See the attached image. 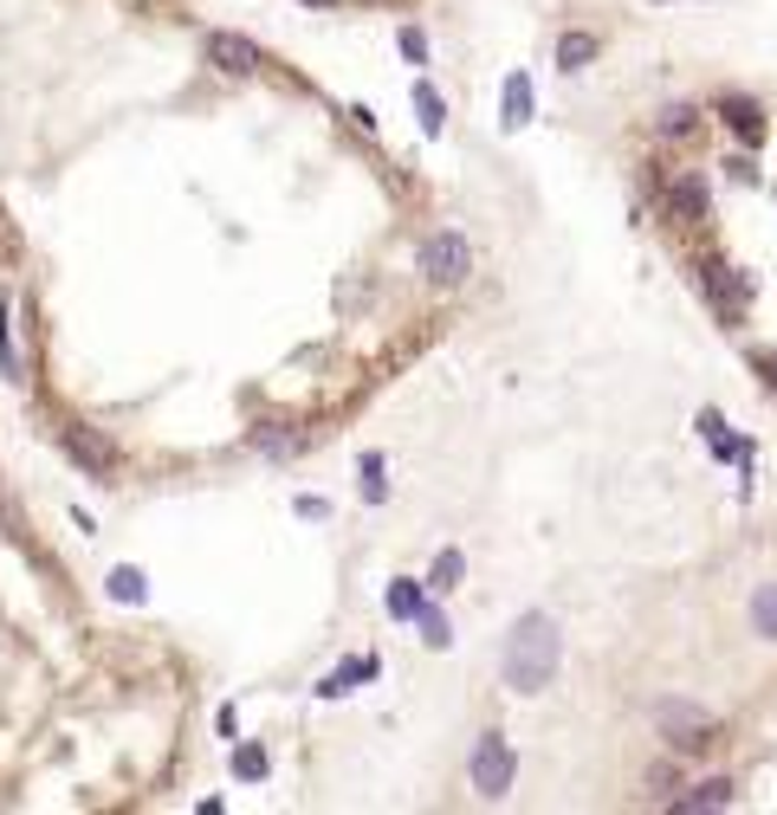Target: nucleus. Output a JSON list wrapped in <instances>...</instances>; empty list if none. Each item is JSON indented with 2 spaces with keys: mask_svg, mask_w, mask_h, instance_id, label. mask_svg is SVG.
Segmentation results:
<instances>
[{
  "mask_svg": "<svg viewBox=\"0 0 777 815\" xmlns=\"http://www.w3.org/2000/svg\"><path fill=\"white\" fill-rule=\"evenodd\" d=\"M564 661V634L551 615H525L512 634H505V686L512 692H545L551 674Z\"/></svg>",
  "mask_w": 777,
  "mask_h": 815,
  "instance_id": "obj_1",
  "label": "nucleus"
},
{
  "mask_svg": "<svg viewBox=\"0 0 777 815\" xmlns=\"http://www.w3.org/2000/svg\"><path fill=\"white\" fill-rule=\"evenodd\" d=\"M654 725L667 732L674 750H707L712 745V712L687 705V699H661V705H654Z\"/></svg>",
  "mask_w": 777,
  "mask_h": 815,
  "instance_id": "obj_2",
  "label": "nucleus"
},
{
  "mask_svg": "<svg viewBox=\"0 0 777 815\" xmlns=\"http://www.w3.org/2000/svg\"><path fill=\"white\" fill-rule=\"evenodd\" d=\"M512 777H518V757H512V745H505L499 732H487V738L473 745V790H480L487 803H499V796L512 790Z\"/></svg>",
  "mask_w": 777,
  "mask_h": 815,
  "instance_id": "obj_3",
  "label": "nucleus"
},
{
  "mask_svg": "<svg viewBox=\"0 0 777 815\" xmlns=\"http://www.w3.org/2000/svg\"><path fill=\"white\" fill-rule=\"evenodd\" d=\"M415 260H422V272L434 285H460L473 272V246H467V233H427Z\"/></svg>",
  "mask_w": 777,
  "mask_h": 815,
  "instance_id": "obj_4",
  "label": "nucleus"
},
{
  "mask_svg": "<svg viewBox=\"0 0 777 815\" xmlns=\"http://www.w3.org/2000/svg\"><path fill=\"white\" fill-rule=\"evenodd\" d=\"M59 447H66V460L84 479H111V473H117V447H111V440H98V434H91V427H78V421H66V427H59Z\"/></svg>",
  "mask_w": 777,
  "mask_h": 815,
  "instance_id": "obj_5",
  "label": "nucleus"
},
{
  "mask_svg": "<svg viewBox=\"0 0 777 815\" xmlns=\"http://www.w3.org/2000/svg\"><path fill=\"white\" fill-rule=\"evenodd\" d=\"M202 53H208V66H220L227 78H253V71H260V46H253L247 33H227V26H214L208 39H202Z\"/></svg>",
  "mask_w": 777,
  "mask_h": 815,
  "instance_id": "obj_6",
  "label": "nucleus"
},
{
  "mask_svg": "<svg viewBox=\"0 0 777 815\" xmlns=\"http://www.w3.org/2000/svg\"><path fill=\"white\" fill-rule=\"evenodd\" d=\"M719 117H725V130L739 136V142H765V111L752 104V97H719Z\"/></svg>",
  "mask_w": 777,
  "mask_h": 815,
  "instance_id": "obj_7",
  "label": "nucleus"
},
{
  "mask_svg": "<svg viewBox=\"0 0 777 815\" xmlns=\"http://www.w3.org/2000/svg\"><path fill=\"white\" fill-rule=\"evenodd\" d=\"M356 679H376V654H351V661H344L338 674H324V679H318V692H324V699H344V692H351Z\"/></svg>",
  "mask_w": 777,
  "mask_h": 815,
  "instance_id": "obj_8",
  "label": "nucleus"
},
{
  "mask_svg": "<svg viewBox=\"0 0 777 815\" xmlns=\"http://www.w3.org/2000/svg\"><path fill=\"white\" fill-rule=\"evenodd\" d=\"M499 124H505V130L532 124V78H525V71H512V78H505V111H499Z\"/></svg>",
  "mask_w": 777,
  "mask_h": 815,
  "instance_id": "obj_9",
  "label": "nucleus"
},
{
  "mask_svg": "<svg viewBox=\"0 0 777 815\" xmlns=\"http://www.w3.org/2000/svg\"><path fill=\"white\" fill-rule=\"evenodd\" d=\"M667 207H674L681 220H707V182H700V175H681V182L667 188Z\"/></svg>",
  "mask_w": 777,
  "mask_h": 815,
  "instance_id": "obj_10",
  "label": "nucleus"
},
{
  "mask_svg": "<svg viewBox=\"0 0 777 815\" xmlns=\"http://www.w3.org/2000/svg\"><path fill=\"white\" fill-rule=\"evenodd\" d=\"M104 589H111V602H124V609H137L142 596H149V583H142L137 563H117V570L104 576Z\"/></svg>",
  "mask_w": 777,
  "mask_h": 815,
  "instance_id": "obj_11",
  "label": "nucleus"
},
{
  "mask_svg": "<svg viewBox=\"0 0 777 815\" xmlns=\"http://www.w3.org/2000/svg\"><path fill=\"white\" fill-rule=\"evenodd\" d=\"M596 53H603L596 33H564V39H558V71H583Z\"/></svg>",
  "mask_w": 777,
  "mask_h": 815,
  "instance_id": "obj_12",
  "label": "nucleus"
},
{
  "mask_svg": "<svg viewBox=\"0 0 777 815\" xmlns=\"http://www.w3.org/2000/svg\"><path fill=\"white\" fill-rule=\"evenodd\" d=\"M732 803V777H707V783H694L674 810H725Z\"/></svg>",
  "mask_w": 777,
  "mask_h": 815,
  "instance_id": "obj_13",
  "label": "nucleus"
},
{
  "mask_svg": "<svg viewBox=\"0 0 777 815\" xmlns=\"http://www.w3.org/2000/svg\"><path fill=\"white\" fill-rule=\"evenodd\" d=\"M0 376H7V382H26L20 349H13V305H7V291H0Z\"/></svg>",
  "mask_w": 777,
  "mask_h": 815,
  "instance_id": "obj_14",
  "label": "nucleus"
},
{
  "mask_svg": "<svg viewBox=\"0 0 777 815\" xmlns=\"http://www.w3.org/2000/svg\"><path fill=\"white\" fill-rule=\"evenodd\" d=\"M415 111H422V130H427V136L447 130V104H441V91H434L427 78H415Z\"/></svg>",
  "mask_w": 777,
  "mask_h": 815,
  "instance_id": "obj_15",
  "label": "nucleus"
},
{
  "mask_svg": "<svg viewBox=\"0 0 777 815\" xmlns=\"http://www.w3.org/2000/svg\"><path fill=\"white\" fill-rule=\"evenodd\" d=\"M422 589H415V583H409V576H396V583H389V615H396V621H415V615H422Z\"/></svg>",
  "mask_w": 777,
  "mask_h": 815,
  "instance_id": "obj_16",
  "label": "nucleus"
},
{
  "mask_svg": "<svg viewBox=\"0 0 777 815\" xmlns=\"http://www.w3.org/2000/svg\"><path fill=\"white\" fill-rule=\"evenodd\" d=\"M266 770H273V757L260 745H233V777H240V783H260Z\"/></svg>",
  "mask_w": 777,
  "mask_h": 815,
  "instance_id": "obj_17",
  "label": "nucleus"
},
{
  "mask_svg": "<svg viewBox=\"0 0 777 815\" xmlns=\"http://www.w3.org/2000/svg\"><path fill=\"white\" fill-rule=\"evenodd\" d=\"M460 570H467V556H460V550H441V556H434V570H427V589H441V596H447V589L460 583Z\"/></svg>",
  "mask_w": 777,
  "mask_h": 815,
  "instance_id": "obj_18",
  "label": "nucleus"
},
{
  "mask_svg": "<svg viewBox=\"0 0 777 815\" xmlns=\"http://www.w3.org/2000/svg\"><path fill=\"white\" fill-rule=\"evenodd\" d=\"M752 628H758L765 641H777V583H765V589L752 596Z\"/></svg>",
  "mask_w": 777,
  "mask_h": 815,
  "instance_id": "obj_19",
  "label": "nucleus"
},
{
  "mask_svg": "<svg viewBox=\"0 0 777 815\" xmlns=\"http://www.w3.org/2000/svg\"><path fill=\"white\" fill-rule=\"evenodd\" d=\"M654 130H661V136H694V130H700V111H694V104H667Z\"/></svg>",
  "mask_w": 777,
  "mask_h": 815,
  "instance_id": "obj_20",
  "label": "nucleus"
},
{
  "mask_svg": "<svg viewBox=\"0 0 777 815\" xmlns=\"http://www.w3.org/2000/svg\"><path fill=\"white\" fill-rule=\"evenodd\" d=\"M356 479H363V498H369V505H382V498H389V485H382V454H363Z\"/></svg>",
  "mask_w": 777,
  "mask_h": 815,
  "instance_id": "obj_21",
  "label": "nucleus"
},
{
  "mask_svg": "<svg viewBox=\"0 0 777 815\" xmlns=\"http://www.w3.org/2000/svg\"><path fill=\"white\" fill-rule=\"evenodd\" d=\"M415 621H422V641H427V647H447V641H454V628H447V615H441V609H427V602H422V615H415Z\"/></svg>",
  "mask_w": 777,
  "mask_h": 815,
  "instance_id": "obj_22",
  "label": "nucleus"
},
{
  "mask_svg": "<svg viewBox=\"0 0 777 815\" xmlns=\"http://www.w3.org/2000/svg\"><path fill=\"white\" fill-rule=\"evenodd\" d=\"M396 46H402V59H409V66H427V33H422V26H402V33H396Z\"/></svg>",
  "mask_w": 777,
  "mask_h": 815,
  "instance_id": "obj_23",
  "label": "nucleus"
},
{
  "mask_svg": "<svg viewBox=\"0 0 777 815\" xmlns=\"http://www.w3.org/2000/svg\"><path fill=\"white\" fill-rule=\"evenodd\" d=\"M0 525H7V538H26V518H20V505L0 492Z\"/></svg>",
  "mask_w": 777,
  "mask_h": 815,
  "instance_id": "obj_24",
  "label": "nucleus"
},
{
  "mask_svg": "<svg viewBox=\"0 0 777 815\" xmlns=\"http://www.w3.org/2000/svg\"><path fill=\"white\" fill-rule=\"evenodd\" d=\"M292 512H298V518H331V505H324V498H311V492H298V498H292Z\"/></svg>",
  "mask_w": 777,
  "mask_h": 815,
  "instance_id": "obj_25",
  "label": "nucleus"
},
{
  "mask_svg": "<svg viewBox=\"0 0 777 815\" xmlns=\"http://www.w3.org/2000/svg\"><path fill=\"white\" fill-rule=\"evenodd\" d=\"M253 447H260V454H273V460H279V454H292V440H285V434H253Z\"/></svg>",
  "mask_w": 777,
  "mask_h": 815,
  "instance_id": "obj_26",
  "label": "nucleus"
},
{
  "mask_svg": "<svg viewBox=\"0 0 777 815\" xmlns=\"http://www.w3.org/2000/svg\"><path fill=\"white\" fill-rule=\"evenodd\" d=\"M765 376H772V389H777V356H765Z\"/></svg>",
  "mask_w": 777,
  "mask_h": 815,
  "instance_id": "obj_27",
  "label": "nucleus"
},
{
  "mask_svg": "<svg viewBox=\"0 0 777 815\" xmlns=\"http://www.w3.org/2000/svg\"><path fill=\"white\" fill-rule=\"evenodd\" d=\"M298 7H324V13H331V7H338V0H298Z\"/></svg>",
  "mask_w": 777,
  "mask_h": 815,
  "instance_id": "obj_28",
  "label": "nucleus"
}]
</instances>
